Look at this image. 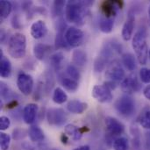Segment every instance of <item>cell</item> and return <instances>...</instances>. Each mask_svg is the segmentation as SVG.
Here are the masks:
<instances>
[{
  "mask_svg": "<svg viewBox=\"0 0 150 150\" xmlns=\"http://www.w3.org/2000/svg\"><path fill=\"white\" fill-rule=\"evenodd\" d=\"M91 2L83 1H69L65 6V18L68 22L76 25H83L86 16V7Z\"/></svg>",
  "mask_w": 150,
  "mask_h": 150,
  "instance_id": "6da1fadb",
  "label": "cell"
},
{
  "mask_svg": "<svg viewBox=\"0 0 150 150\" xmlns=\"http://www.w3.org/2000/svg\"><path fill=\"white\" fill-rule=\"evenodd\" d=\"M147 33L144 28H140L139 31L134 34L132 41V47L135 51L138 62L144 65L147 63L149 57V48L146 41Z\"/></svg>",
  "mask_w": 150,
  "mask_h": 150,
  "instance_id": "7a4b0ae2",
  "label": "cell"
},
{
  "mask_svg": "<svg viewBox=\"0 0 150 150\" xmlns=\"http://www.w3.org/2000/svg\"><path fill=\"white\" fill-rule=\"evenodd\" d=\"M8 53L14 59H21L26 51V39L23 33H16L11 36L8 42Z\"/></svg>",
  "mask_w": 150,
  "mask_h": 150,
  "instance_id": "3957f363",
  "label": "cell"
},
{
  "mask_svg": "<svg viewBox=\"0 0 150 150\" xmlns=\"http://www.w3.org/2000/svg\"><path fill=\"white\" fill-rule=\"evenodd\" d=\"M114 107L120 114L129 117L135 112V102L130 96L124 95L115 102Z\"/></svg>",
  "mask_w": 150,
  "mask_h": 150,
  "instance_id": "277c9868",
  "label": "cell"
},
{
  "mask_svg": "<svg viewBox=\"0 0 150 150\" xmlns=\"http://www.w3.org/2000/svg\"><path fill=\"white\" fill-rule=\"evenodd\" d=\"M17 86L23 95L29 96L33 90V79L32 76L25 73H19L17 78Z\"/></svg>",
  "mask_w": 150,
  "mask_h": 150,
  "instance_id": "5b68a950",
  "label": "cell"
},
{
  "mask_svg": "<svg viewBox=\"0 0 150 150\" xmlns=\"http://www.w3.org/2000/svg\"><path fill=\"white\" fill-rule=\"evenodd\" d=\"M47 119L50 125L60 127L67 121L68 115L62 109L51 108L47 112Z\"/></svg>",
  "mask_w": 150,
  "mask_h": 150,
  "instance_id": "8992f818",
  "label": "cell"
},
{
  "mask_svg": "<svg viewBox=\"0 0 150 150\" xmlns=\"http://www.w3.org/2000/svg\"><path fill=\"white\" fill-rule=\"evenodd\" d=\"M83 38H84V34L83 31L76 27L71 26L66 30L65 39L68 45L70 47H76L80 46L83 41Z\"/></svg>",
  "mask_w": 150,
  "mask_h": 150,
  "instance_id": "52a82bcc",
  "label": "cell"
},
{
  "mask_svg": "<svg viewBox=\"0 0 150 150\" xmlns=\"http://www.w3.org/2000/svg\"><path fill=\"white\" fill-rule=\"evenodd\" d=\"M92 97L99 103H109L112 100V91L105 84L95 85L92 89Z\"/></svg>",
  "mask_w": 150,
  "mask_h": 150,
  "instance_id": "ba28073f",
  "label": "cell"
},
{
  "mask_svg": "<svg viewBox=\"0 0 150 150\" xmlns=\"http://www.w3.org/2000/svg\"><path fill=\"white\" fill-rule=\"evenodd\" d=\"M105 77L108 79V81L114 83L120 82L125 78V71L119 62H113L107 68L105 71Z\"/></svg>",
  "mask_w": 150,
  "mask_h": 150,
  "instance_id": "9c48e42d",
  "label": "cell"
},
{
  "mask_svg": "<svg viewBox=\"0 0 150 150\" xmlns=\"http://www.w3.org/2000/svg\"><path fill=\"white\" fill-rule=\"evenodd\" d=\"M121 90L127 94H132L140 90L141 84L135 75H129L121 82Z\"/></svg>",
  "mask_w": 150,
  "mask_h": 150,
  "instance_id": "30bf717a",
  "label": "cell"
},
{
  "mask_svg": "<svg viewBox=\"0 0 150 150\" xmlns=\"http://www.w3.org/2000/svg\"><path fill=\"white\" fill-rule=\"evenodd\" d=\"M105 123L108 132L113 135H120L125 131L124 125L121 122H120L118 120H116L115 118L106 117L105 120Z\"/></svg>",
  "mask_w": 150,
  "mask_h": 150,
  "instance_id": "8fae6325",
  "label": "cell"
},
{
  "mask_svg": "<svg viewBox=\"0 0 150 150\" xmlns=\"http://www.w3.org/2000/svg\"><path fill=\"white\" fill-rule=\"evenodd\" d=\"M31 35L35 40H40L47 33V26L43 20H37L31 25Z\"/></svg>",
  "mask_w": 150,
  "mask_h": 150,
  "instance_id": "7c38bea8",
  "label": "cell"
},
{
  "mask_svg": "<svg viewBox=\"0 0 150 150\" xmlns=\"http://www.w3.org/2000/svg\"><path fill=\"white\" fill-rule=\"evenodd\" d=\"M134 23H135V17L133 13H129V15L127 16V18L123 25L122 28V38L124 40L128 41L133 35L134 33Z\"/></svg>",
  "mask_w": 150,
  "mask_h": 150,
  "instance_id": "4fadbf2b",
  "label": "cell"
},
{
  "mask_svg": "<svg viewBox=\"0 0 150 150\" xmlns=\"http://www.w3.org/2000/svg\"><path fill=\"white\" fill-rule=\"evenodd\" d=\"M38 112V105L36 104L31 103L25 106L23 110V119L26 124H32L34 122Z\"/></svg>",
  "mask_w": 150,
  "mask_h": 150,
  "instance_id": "5bb4252c",
  "label": "cell"
},
{
  "mask_svg": "<svg viewBox=\"0 0 150 150\" xmlns=\"http://www.w3.org/2000/svg\"><path fill=\"white\" fill-rule=\"evenodd\" d=\"M88 108V104L79 100H70L67 104V110L74 114H82Z\"/></svg>",
  "mask_w": 150,
  "mask_h": 150,
  "instance_id": "9a60e30c",
  "label": "cell"
},
{
  "mask_svg": "<svg viewBox=\"0 0 150 150\" xmlns=\"http://www.w3.org/2000/svg\"><path fill=\"white\" fill-rule=\"evenodd\" d=\"M114 17H105L102 15L99 18V29L104 33H110L114 26Z\"/></svg>",
  "mask_w": 150,
  "mask_h": 150,
  "instance_id": "2e32d148",
  "label": "cell"
},
{
  "mask_svg": "<svg viewBox=\"0 0 150 150\" xmlns=\"http://www.w3.org/2000/svg\"><path fill=\"white\" fill-rule=\"evenodd\" d=\"M0 76L3 78H8L11 75V62L3 55V52H0Z\"/></svg>",
  "mask_w": 150,
  "mask_h": 150,
  "instance_id": "e0dca14e",
  "label": "cell"
},
{
  "mask_svg": "<svg viewBox=\"0 0 150 150\" xmlns=\"http://www.w3.org/2000/svg\"><path fill=\"white\" fill-rule=\"evenodd\" d=\"M72 62L78 67H83L87 62V54L82 49H76L72 54Z\"/></svg>",
  "mask_w": 150,
  "mask_h": 150,
  "instance_id": "ac0fdd59",
  "label": "cell"
},
{
  "mask_svg": "<svg viewBox=\"0 0 150 150\" xmlns=\"http://www.w3.org/2000/svg\"><path fill=\"white\" fill-rule=\"evenodd\" d=\"M116 2L112 1H105L102 5V11L103 15L105 17H114L116 16Z\"/></svg>",
  "mask_w": 150,
  "mask_h": 150,
  "instance_id": "d6986e66",
  "label": "cell"
},
{
  "mask_svg": "<svg viewBox=\"0 0 150 150\" xmlns=\"http://www.w3.org/2000/svg\"><path fill=\"white\" fill-rule=\"evenodd\" d=\"M28 135H29V138L31 139V141L33 142H41L45 138L44 132L41 130L40 127H37V126H33L30 127V129L28 131Z\"/></svg>",
  "mask_w": 150,
  "mask_h": 150,
  "instance_id": "ffe728a7",
  "label": "cell"
},
{
  "mask_svg": "<svg viewBox=\"0 0 150 150\" xmlns=\"http://www.w3.org/2000/svg\"><path fill=\"white\" fill-rule=\"evenodd\" d=\"M122 62L129 71H134L136 69V59L131 53H126L122 55Z\"/></svg>",
  "mask_w": 150,
  "mask_h": 150,
  "instance_id": "44dd1931",
  "label": "cell"
},
{
  "mask_svg": "<svg viewBox=\"0 0 150 150\" xmlns=\"http://www.w3.org/2000/svg\"><path fill=\"white\" fill-rule=\"evenodd\" d=\"M48 49H49V47L47 45L42 44V43H38V44L34 45V47H33V54L37 60L42 61V60H44Z\"/></svg>",
  "mask_w": 150,
  "mask_h": 150,
  "instance_id": "7402d4cb",
  "label": "cell"
},
{
  "mask_svg": "<svg viewBox=\"0 0 150 150\" xmlns=\"http://www.w3.org/2000/svg\"><path fill=\"white\" fill-rule=\"evenodd\" d=\"M65 133L70 136L74 141H78L81 139L82 135H83V132L80 128H78L77 127H76L75 125L72 124H69L65 127Z\"/></svg>",
  "mask_w": 150,
  "mask_h": 150,
  "instance_id": "603a6c76",
  "label": "cell"
},
{
  "mask_svg": "<svg viewBox=\"0 0 150 150\" xmlns=\"http://www.w3.org/2000/svg\"><path fill=\"white\" fill-rule=\"evenodd\" d=\"M53 101L57 104V105H62L64 104L68 100V96L66 92L60 87H57L54 89V93H53Z\"/></svg>",
  "mask_w": 150,
  "mask_h": 150,
  "instance_id": "cb8c5ba5",
  "label": "cell"
},
{
  "mask_svg": "<svg viewBox=\"0 0 150 150\" xmlns=\"http://www.w3.org/2000/svg\"><path fill=\"white\" fill-rule=\"evenodd\" d=\"M64 61V54L62 52H56L50 56V62L54 69L58 70L61 69L62 64Z\"/></svg>",
  "mask_w": 150,
  "mask_h": 150,
  "instance_id": "d4e9b609",
  "label": "cell"
},
{
  "mask_svg": "<svg viewBox=\"0 0 150 150\" xmlns=\"http://www.w3.org/2000/svg\"><path fill=\"white\" fill-rule=\"evenodd\" d=\"M11 4L9 1L2 0L0 1V17L2 19H5L11 12Z\"/></svg>",
  "mask_w": 150,
  "mask_h": 150,
  "instance_id": "484cf974",
  "label": "cell"
},
{
  "mask_svg": "<svg viewBox=\"0 0 150 150\" xmlns=\"http://www.w3.org/2000/svg\"><path fill=\"white\" fill-rule=\"evenodd\" d=\"M62 84L65 90H67L68 91H70V92H75L78 89V82L75 81L69 77L63 78L62 80Z\"/></svg>",
  "mask_w": 150,
  "mask_h": 150,
  "instance_id": "4316f807",
  "label": "cell"
},
{
  "mask_svg": "<svg viewBox=\"0 0 150 150\" xmlns=\"http://www.w3.org/2000/svg\"><path fill=\"white\" fill-rule=\"evenodd\" d=\"M55 47L60 49V48H65L68 47V43L65 39V34L63 33V30H57L56 37H55Z\"/></svg>",
  "mask_w": 150,
  "mask_h": 150,
  "instance_id": "83f0119b",
  "label": "cell"
},
{
  "mask_svg": "<svg viewBox=\"0 0 150 150\" xmlns=\"http://www.w3.org/2000/svg\"><path fill=\"white\" fill-rule=\"evenodd\" d=\"M113 149L114 150H127L128 149V141L124 137L116 139L113 142Z\"/></svg>",
  "mask_w": 150,
  "mask_h": 150,
  "instance_id": "f1b7e54d",
  "label": "cell"
},
{
  "mask_svg": "<svg viewBox=\"0 0 150 150\" xmlns=\"http://www.w3.org/2000/svg\"><path fill=\"white\" fill-rule=\"evenodd\" d=\"M67 74L69 76V78H71L75 81H77V82L81 77L79 70L77 69V68L75 65H72V64H69L67 67Z\"/></svg>",
  "mask_w": 150,
  "mask_h": 150,
  "instance_id": "f546056e",
  "label": "cell"
},
{
  "mask_svg": "<svg viewBox=\"0 0 150 150\" xmlns=\"http://www.w3.org/2000/svg\"><path fill=\"white\" fill-rule=\"evenodd\" d=\"M64 5H65V3H64L63 1H62V0L54 1V2L53 8H52V13H53L54 17L60 16V15L62 14Z\"/></svg>",
  "mask_w": 150,
  "mask_h": 150,
  "instance_id": "4dcf8cb0",
  "label": "cell"
},
{
  "mask_svg": "<svg viewBox=\"0 0 150 150\" xmlns=\"http://www.w3.org/2000/svg\"><path fill=\"white\" fill-rule=\"evenodd\" d=\"M11 143V136L5 133H1L0 134V146L2 150H8Z\"/></svg>",
  "mask_w": 150,
  "mask_h": 150,
  "instance_id": "1f68e13d",
  "label": "cell"
},
{
  "mask_svg": "<svg viewBox=\"0 0 150 150\" xmlns=\"http://www.w3.org/2000/svg\"><path fill=\"white\" fill-rule=\"evenodd\" d=\"M140 79L144 83H150V69L143 68L141 69Z\"/></svg>",
  "mask_w": 150,
  "mask_h": 150,
  "instance_id": "d6a6232c",
  "label": "cell"
},
{
  "mask_svg": "<svg viewBox=\"0 0 150 150\" xmlns=\"http://www.w3.org/2000/svg\"><path fill=\"white\" fill-rule=\"evenodd\" d=\"M140 124L146 129L150 128V111L145 112L140 120Z\"/></svg>",
  "mask_w": 150,
  "mask_h": 150,
  "instance_id": "836d02e7",
  "label": "cell"
},
{
  "mask_svg": "<svg viewBox=\"0 0 150 150\" xmlns=\"http://www.w3.org/2000/svg\"><path fill=\"white\" fill-rule=\"evenodd\" d=\"M0 89H1V97L3 99H8L10 98V96H11V91L9 90V88L6 86V84L4 83H1V86H0Z\"/></svg>",
  "mask_w": 150,
  "mask_h": 150,
  "instance_id": "e575fe53",
  "label": "cell"
},
{
  "mask_svg": "<svg viewBox=\"0 0 150 150\" xmlns=\"http://www.w3.org/2000/svg\"><path fill=\"white\" fill-rule=\"evenodd\" d=\"M11 125V120L8 117L6 116H2L0 118V130L1 131H4L7 130L9 128Z\"/></svg>",
  "mask_w": 150,
  "mask_h": 150,
  "instance_id": "d590c367",
  "label": "cell"
},
{
  "mask_svg": "<svg viewBox=\"0 0 150 150\" xmlns=\"http://www.w3.org/2000/svg\"><path fill=\"white\" fill-rule=\"evenodd\" d=\"M11 24H12V26L14 28H19L20 27V24H19V21L18 20V17L17 16H14L13 17Z\"/></svg>",
  "mask_w": 150,
  "mask_h": 150,
  "instance_id": "8d00e7d4",
  "label": "cell"
},
{
  "mask_svg": "<svg viewBox=\"0 0 150 150\" xmlns=\"http://www.w3.org/2000/svg\"><path fill=\"white\" fill-rule=\"evenodd\" d=\"M143 94H144V96H145V98H146L147 99L150 100V85H148V86L144 89Z\"/></svg>",
  "mask_w": 150,
  "mask_h": 150,
  "instance_id": "74e56055",
  "label": "cell"
},
{
  "mask_svg": "<svg viewBox=\"0 0 150 150\" xmlns=\"http://www.w3.org/2000/svg\"><path fill=\"white\" fill-rule=\"evenodd\" d=\"M146 140H147V147H148V149L150 150V133L147 134Z\"/></svg>",
  "mask_w": 150,
  "mask_h": 150,
  "instance_id": "f35d334b",
  "label": "cell"
},
{
  "mask_svg": "<svg viewBox=\"0 0 150 150\" xmlns=\"http://www.w3.org/2000/svg\"><path fill=\"white\" fill-rule=\"evenodd\" d=\"M74 150H91V149H90L89 146L84 145V146H81V147H79V148H76V149H75Z\"/></svg>",
  "mask_w": 150,
  "mask_h": 150,
  "instance_id": "ab89813d",
  "label": "cell"
},
{
  "mask_svg": "<svg viewBox=\"0 0 150 150\" xmlns=\"http://www.w3.org/2000/svg\"><path fill=\"white\" fill-rule=\"evenodd\" d=\"M149 19H150V6H149Z\"/></svg>",
  "mask_w": 150,
  "mask_h": 150,
  "instance_id": "60d3db41",
  "label": "cell"
},
{
  "mask_svg": "<svg viewBox=\"0 0 150 150\" xmlns=\"http://www.w3.org/2000/svg\"><path fill=\"white\" fill-rule=\"evenodd\" d=\"M149 59H150V49H149Z\"/></svg>",
  "mask_w": 150,
  "mask_h": 150,
  "instance_id": "b9f144b4",
  "label": "cell"
}]
</instances>
